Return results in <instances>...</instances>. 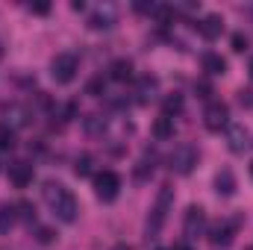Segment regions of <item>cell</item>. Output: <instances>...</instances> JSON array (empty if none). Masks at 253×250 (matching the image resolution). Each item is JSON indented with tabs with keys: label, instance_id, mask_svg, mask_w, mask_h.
<instances>
[{
	"label": "cell",
	"instance_id": "cell-1",
	"mask_svg": "<svg viewBox=\"0 0 253 250\" xmlns=\"http://www.w3.org/2000/svg\"><path fill=\"white\" fill-rule=\"evenodd\" d=\"M44 200H47V206L53 209V215H56L62 224H74V221H77V215H80L77 197H74L62 183H47V186H44Z\"/></svg>",
	"mask_w": 253,
	"mask_h": 250
},
{
	"label": "cell",
	"instance_id": "cell-2",
	"mask_svg": "<svg viewBox=\"0 0 253 250\" xmlns=\"http://www.w3.org/2000/svg\"><path fill=\"white\" fill-rule=\"evenodd\" d=\"M171 206H174V186H162V188H159V194H156V203H153L150 215H147V224H144L147 239H156V236L162 233V227H165V221H168Z\"/></svg>",
	"mask_w": 253,
	"mask_h": 250
},
{
	"label": "cell",
	"instance_id": "cell-3",
	"mask_svg": "<svg viewBox=\"0 0 253 250\" xmlns=\"http://www.w3.org/2000/svg\"><path fill=\"white\" fill-rule=\"evenodd\" d=\"M197 147L189 144V141H183V144H177L174 147V153L168 156V162H171V171L174 174H180V177H189L191 171H194V165H197Z\"/></svg>",
	"mask_w": 253,
	"mask_h": 250
},
{
	"label": "cell",
	"instance_id": "cell-4",
	"mask_svg": "<svg viewBox=\"0 0 253 250\" xmlns=\"http://www.w3.org/2000/svg\"><path fill=\"white\" fill-rule=\"evenodd\" d=\"M80 71V56L77 53H56L53 62H50V77L59 83V85H68Z\"/></svg>",
	"mask_w": 253,
	"mask_h": 250
},
{
	"label": "cell",
	"instance_id": "cell-5",
	"mask_svg": "<svg viewBox=\"0 0 253 250\" xmlns=\"http://www.w3.org/2000/svg\"><path fill=\"white\" fill-rule=\"evenodd\" d=\"M121 191V177L115 171H100L94 174V194L103 200V203H112Z\"/></svg>",
	"mask_w": 253,
	"mask_h": 250
},
{
	"label": "cell",
	"instance_id": "cell-6",
	"mask_svg": "<svg viewBox=\"0 0 253 250\" xmlns=\"http://www.w3.org/2000/svg\"><path fill=\"white\" fill-rule=\"evenodd\" d=\"M203 124H206V129H212V132L227 129L230 126V106L224 100H212L206 106V112H203Z\"/></svg>",
	"mask_w": 253,
	"mask_h": 250
},
{
	"label": "cell",
	"instance_id": "cell-7",
	"mask_svg": "<svg viewBox=\"0 0 253 250\" xmlns=\"http://www.w3.org/2000/svg\"><path fill=\"white\" fill-rule=\"evenodd\" d=\"M203 233H206V215H203V209L200 206H189L186 209V218H183V236L189 242H194Z\"/></svg>",
	"mask_w": 253,
	"mask_h": 250
},
{
	"label": "cell",
	"instance_id": "cell-8",
	"mask_svg": "<svg viewBox=\"0 0 253 250\" xmlns=\"http://www.w3.org/2000/svg\"><path fill=\"white\" fill-rule=\"evenodd\" d=\"M236 230H239V218H230V221H218L212 230H209V242L218 248H227L230 242H233V236H236Z\"/></svg>",
	"mask_w": 253,
	"mask_h": 250
},
{
	"label": "cell",
	"instance_id": "cell-9",
	"mask_svg": "<svg viewBox=\"0 0 253 250\" xmlns=\"http://www.w3.org/2000/svg\"><path fill=\"white\" fill-rule=\"evenodd\" d=\"M248 144H251V132H248V126L245 124H230L227 126V147H230L233 153H245Z\"/></svg>",
	"mask_w": 253,
	"mask_h": 250
},
{
	"label": "cell",
	"instance_id": "cell-10",
	"mask_svg": "<svg viewBox=\"0 0 253 250\" xmlns=\"http://www.w3.org/2000/svg\"><path fill=\"white\" fill-rule=\"evenodd\" d=\"M156 94H159V80H156V77H141V80L135 83V103L147 106Z\"/></svg>",
	"mask_w": 253,
	"mask_h": 250
},
{
	"label": "cell",
	"instance_id": "cell-11",
	"mask_svg": "<svg viewBox=\"0 0 253 250\" xmlns=\"http://www.w3.org/2000/svg\"><path fill=\"white\" fill-rule=\"evenodd\" d=\"M197 33H200L206 42H215V39L224 33V18H221V15H215V12H212V15H206V18L197 24Z\"/></svg>",
	"mask_w": 253,
	"mask_h": 250
},
{
	"label": "cell",
	"instance_id": "cell-12",
	"mask_svg": "<svg viewBox=\"0 0 253 250\" xmlns=\"http://www.w3.org/2000/svg\"><path fill=\"white\" fill-rule=\"evenodd\" d=\"M9 180L15 183V188H27L33 183V165L30 162H12L9 165Z\"/></svg>",
	"mask_w": 253,
	"mask_h": 250
},
{
	"label": "cell",
	"instance_id": "cell-13",
	"mask_svg": "<svg viewBox=\"0 0 253 250\" xmlns=\"http://www.w3.org/2000/svg\"><path fill=\"white\" fill-rule=\"evenodd\" d=\"M88 27H91V30H112V27H115V12H112V6H100L97 12H91V15H88Z\"/></svg>",
	"mask_w": 253,
	"mask_h": 250
},
{
	"label": "cell",
	"instance_id": "cell-14",
	"mask_svg": "<svg viewBox=\"0 0 253 250\" xmlns=\"http://www.w3.org/2000/svg\"><path fill=\"white\" fill-rule=\"evenodd\" d=\"M200 65H203V71L209 74V77H224L227 74V59L221 56V53H203V59H200Z\"/></svg>",
	"mask_w": 253,
	"mask_h": 250
},
{
	"label": "cell",
	"instance_id": "cell-15",
	"mask_svg": "<svg viewBox=\"0 0 253 250\" xmlns=\"http://www.w3.org/2000/svg\"><path fill=\"white\" fill-rule=\"evenodd\" d=\"M215 191H218L221 197H233V194H236V174H233L230 168H224V171L215 177Z\"/></svg>",
	"mask_w": 253,
	"mask_h": 250
},
{
	"label": "cell",
	"instance_id": "cell-16",
	"mask_svg": "<svg viewBox=\"0 0 253 250\" xmlns=\"http://www.w3.org/2000/svg\"><path fill=\"white\" fill-rule=\"evenodd\" d=\"M24 124H30V112L24 109V106H18V103H12L9 109H6V126H24Z\"/></svg>",
	"mask_w": 253,
	"mask_h": 250
},
{
	"label": "cell",
	"instance_id": "cell-17",
	"mask_svg": "<svg viewBox=\"0 0 253 250\" xmlns=\"http://www.w3.org/2000/svg\"><path fill=\"white\" fill-rule=\"evenodd\" d=\"M153 135H156L159 141H168V138H174V118H168V115L156 118V121H153Z\"/></svg>",
	"mask_w": 253,
	"mask_h": 250
},
{
	"label": "cell",
	"instance_id": "cell-18",
	"mask_svg": "<svg viewBox=\"0 0 253 250\" xmlns=\"http://www.w3.org/2000/svg\"><path fill=\"white\" fill-rule=\"evenodd\" d=\"M83 129H85L88 135H94V138H97V135H103V132H106V118H103V115H97V112H94V115H85V118H83Z\"/></svg>",
	"mask_w": 253,
	"mask_h": 250
},
{
	"label": "cell",
	"instance_id": "cell-19",
	"mask_svg": "<svg viewBox=\"0 0 253 250\" xmlns=\"http://www.w3.org/2000/svg\"><path fill=\"white\" fill-rule=\"evenodd\" d=\"M109 77L118 80V83H126L132 77V62L129 59H115V62L109 65Z\"/></svg>",
	"mask_w": 253,
	"mask_h": 250
},
{
	"label": "cell",
	"instance_id": "cell-20",
	"mask_svg": "<svg viewBox=\"0 0 253 250\" xmlns=\"http://www.w3.org/2000/svg\"><path fill=\"white\" fill-rule=\"evenodd\" d=\"M91 165H94L91 153H80V156L74 159V174H77V177H88V174H91Z\"/></svg>",
	"mask_w": 253,
	"mask_h": 250
},
{
	"label": "cell",
	"instance_id": "cell-21",
	"mask_svg": "<svg viewBox=\"0 0 253 250\" xmlns=\"http://www.w3.org/2000/svg\"><path fill=\"white\" fill-rule=\"evenodd\" d=\"M12 227H15V206L3 203L0 206V233H9Z\"/></svg>",
	"mask_w": 253,
	"mask_h": 250
},
{
	"label": "cell",
	"instance_id": "cell-22",
	"mask_svg": "<svg viewBox=\"0 0 253 250\" xmlns=\"http://www.w3.org/2000/svg\"><path fill=\"white\" fill-rule=\"evenodd\" d=\"M85 94H91V97L106 94V80H103V77H91V80L85 83Z\"/></svg>",
	"mask_w": 253,
	"mask_h": 250
},
{
	"label": "cell",
	"instance_id": "cell-23",
	"mask_svg": "<svg viewBox=\"0 0 253 250\" xmlns=\"http://www.w3.org/2000/svg\"><path fill=\"white\" fill-rule=\"evenodd\" d=\"M177 112H183V94H168V97H165V115L171 118V115H177Z\"/></svg>",
	"mask_w": 253,
	"mask_h": 250
},
{
	"label": "cell",
	"instance_id": "cell-24",
	"mask_svg": "<svg viewBox=\"0 0 253 250\" xmlns=\"http://www.w3.org/2000/svg\"><path fill=\"white\" fill-rule=\"evenodd\" d=\"M15 147V129L0 124V150H12Z\"/></svg>",
	"mask_w": 253,
	"mask_h": 250
},
{
	"label": "cell",
	"instance_id": "cell-25",
	"mask_svg": "<svg viewBox=\"0 0 253 250\" xmlns=\"http://www.w3.org/2000/svg\"><path fill=\"white\" fill-rule=\"evenodd\" d=\"M230 42H233V50H236V53H245V50H248V39H245L242 33H233Z\"/></svg>",
	"mask_w": 253,
	"mask_h": 250
},
{
	"label": "cell",
	"instance_id": "cell-26",
	"mask_svg": "<svg viewBox=\"0 0 253 250\" xmlns=\"http://www.w3.org/2000/svg\"><path fill=\"white\" fill-rule=\"evenodd\" d=\"M36 233H39V236H36V239H39V242H42V245H50V242H53V230H50V227H39V230H36Z\"/></svg>",
	"mask_w": 253,
	"mask_h": 250
},
{
	"label": "cell",
	"instance_id": "cell-27",
	"mask_svg": "<svg viewBox=\"0 0 253 250\" xmlns=\"http://www.w3.org/2000/svg\"><path fill=\"white\" fill-rule=\"evenodd\" d=\"M194 91H197V97H209L212 94V85L206 80H200V83H194Z\"/></svg>",
	"mask_w": 253,
	"mask_h": 250
},
{
	"label": "cell",
	"instance_id": "cell-28",
	"mask_svg": "<svg viewBox=\"0 0 253 250\" xmlns=\"http://www.w3.org/2000/svg\"><path fill=\"white\" fill-rule=\"evenodd\" d=\"M239 103H242V106H248V109L253 106V91H251V88H242V91H239Z\"/></svg>",
	"mask_w": 253,
	"mask_h": 250
},
{
	"label": "cell",
	"instance_id": "cell-29",
	"mask_svg": "<svg viewBox=\"0 0 253 250\" xmlns=\"http://www.w3.org/2000/svg\"><path fill=\"white\" fill-rule=\"evenodd\" d=\"M18 209H21V215H24V218H27V221H36V209H33V206H30V203H21V206H18Z\"/></svg>",
	"mask_w": 253,
	"mask_h": 250
},
{
	"label": "cell",
	"instance_id": "cell-30",
	"mask_svg": "<svg viewBox=\"0 0 253 250\" xmlns=\"http://www.w3.org/2000/svg\"><path fill=\"white\" fill-rule=\"evenodd\" d=\"M30 9H33V12H39V15H47V12H50V6H47V3H36V6H30Z\"/></svg>",
	"mask_w": 253,
	"mask_h": 250
},
{
	"label": "cell",
	"instance_id": "cell-31",
	"mask_svg": "<svg viewBox=\"0 0 253 250\" xmlns=\"http://www.w3.org/2000/svg\"><path fill=\"white\" fill-rule=\"evenodd\" d=\"M71 9H74V12H83V9H85V3H83V0H74V3H71Z\"/></svg>",
	"mask_w": 253,
	"mask_h": 250
},
{
	"label": "cell",
	"instance_id": "cell-32",
	"mask_svg": "<svg viewBox=\"0 0 253 250\" xmlns=\"http://www.w3.org/2000/svg\"><path fill=\"white\" fill-rule=\"evenodd\" d=\"M112 250H132V248H129V245H124V242H121V245H115V248H112Z\"/></svg>",
	"mask_w": 253,
	"mask_h": 250
},
{
	"label": "cell",
	"instance_id": "cell-33",
	"mask_svg": "<svg viewBox=\"0 0 253 250\" xmlns=\"http://www.w3.org/2000/svg\"><path fill=\"white\" fill-rule=\"evenodd\" d=\"M248 71H251V77H253V56H251V65H248Z\"/></svg>",
	"mask_w": 253,
	"mask_h": 250
},
{
	"label": "cell",
	"instance_id": "cell-34",
	"mask_svg": "<svg viewBox=\"0 0 253 250\" xmlns=\"http://www.w3.org/2000/svg\"><path fill=\"white\" fill-rule=\"evenodd\" d=\"M174 250H191V248H174Z\"/></svg>",
	"mask_w": 253,
	"mask_h": 250
},
{
	"label": "cell",
	"instance_id": "cell-35",
	"mask_svg": "<svg viewBox=\"0 0 253 250\" xmlns=\"http://www.w3.org/2000/svg\"><path fill=\"white\" fill-rule=\"evenodd\" d=\"M251 177H253V162H251Z\"/></svg>",
	"mask_w": 253,
	"mask_h": 250
},
{
	"label": "cell",
	"instance_id": "cell-36",
	"mask_svg": "<svg viewBox=\"0 0 253 250\" xmlns=\"http://www.w3.org/2000/svg\"><path fill=\"white\" fill-rule=\"evenodd\" d=\"M156 250H168V248H156Z\"/></svg>",
	"mask_w": 253,
	"mask_h": 250
},
{
	"label": "cell",
	"instance_id": "cell-37",
	"mask_svg": "<svg viewBox=\"0 0 253 250\" xmlns=\"http://www.w3.org/2000/svg\"><path fill=\"white\" fill-rule=\"evenodd\" d=\"M251 250H253V248H251Z\"/></svg>",
	"mask_w": 253,
	"mask_h": 250
}]
</instances>
